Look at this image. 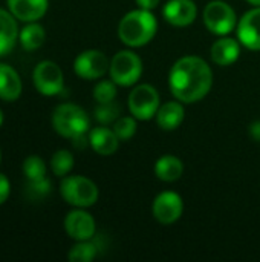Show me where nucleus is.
<instances>
[{"instance_id": "39448f33", "label": "nucleus", "mask_w": 260, "mask_h": 262, "mask_svg": "<svg viewBox=\"0 0 260 262\" xmlns=\"http://www.w3.org/2000/svg\"><path fill=\"white\" fill-rule=\"evenodd\" d=\"M109 74L118 86H133L141 78L143 61L132 51H120L110 60Z\"/></svg>"}, {"instance_id": "412c9836", "label": "nucleus", "mask_w": 260, "mask_h": 262, "mask_svg": "<svg viewBox=\"0 0 260 262\" xmlns=\"http://www.w3.org/2000/svg\"><path fill=\"white\" fill-rule=\"evenodd\" d=\"M46 40V32L44 28L37 23V21H31L26 23L18 34V41L21 45V48L25 51H37L38 48L43 46Z\"/></svg>"}, {"instance_id": "4468645a", "label": "nucleus", "mask_w": 260, "mask_h": 262, "mask_svg": "<svg viewBox=\"0 0 260 262\" xmlns=\"http://www.w3.org/2000/svg\"><path fill=\"white\" fill-rule=\"evenodd\" d=\"M8 11L20 21L31 23L44 17L49 0H6Z\"/></svg>"}, {"instance_id": "7c9ffc66", "label": "nucleus", "mask_w": 260, "mask_h": 262, "mask_svg": "<svg viewBox=\"0 0 260 262\" xmlns=\"http://www.w3.org/2000/svg\"><path fill=\"white\" fill-rule=\"evenodd\" d=\"M250 134H251V137H253L256 141H260V121H256V123L251 124Z\"/></svg>"}, {"instance_id": "6ab92c4d", "label": "nucleus", "mask_w": 260, "mask_h": 262, "mask_svg": "<svg viewBox=\"0 0 260 262\" xmlns=\"http://www.w3.org/2000/svg\"><path fill=\"white\" fill-rule=\"evenodd\" d=\"M185 112L181 101H169L159 106L156 112V123L164 130H175L184 121Z\"/></svg>"}, {"instance_id": "423d86ee", "label": "nucleus", "mask_w": 260, "mask_h": 262, "mask_svg": "<svg viewBox=\"0 0 260 262\" xmlns=\"http://www.w3.org/2000/svg\"><path fill=\"white\" fill-rule=\"evenodd\" d=\"M32 81L38 94L44 97H54L58 95L64 88V75L61 68L51 61L43 60L40 61L32 72Z\"/></svg>"}, {"instance_id": "0eeeda50", "label": "nucleus", "mask_w": 260, "mask_h": 262, "mask_svg": "<svg viewBox=\"0 0 260 262\" xmlns=\"http://www.w3.org/2000/svg\"><path fill=\"white\" fill-rule=\"evenodd\" d=\"M159 106V94L152 84H139L129 95V111L136 120L146 121L156 117Z\"/></svg>"}, {"instance_id": "9b49d317", "label": "nucleus", "mask_w": 260, "mask_h": 262, "mask_svg": "<svg viewBox=\"0 0 260 262\" xmlns=\"http://www.w3.org/2000/svg\"><path fill=\"white\" fill-rule=\"evenodd\" d=\"M64 230L74 241H87L95 235V220L86 210L77 207L64 218Z\"/></svg>"}, {"instance_id": "b1692460", "label": "nucleus", "mask_w": 260, "mask_h": 262, "mask_svg": "<svg viewBox=\"0 0 260 262\" xmlns=\"http://www.w3.org/2000/svg\"><path fill=\"white\" fill-rule=\"evenodd\" d=\"M21 169H23V173H25L28 181H35V180L46 178V172H48L44 161L37 155H29L23 161Z\"/></svg>"}, {"instance_id": "f3484780", "label": "nucleus", "mask_w": 260, "mask_h": 262, "mask_svg": "<svg viewBox=\"0 0 260 262\" xmlns=\"http://www.w3.org/2000/svg\"><path fill=\"white\" fill-rule=\"evenodd\" d=\"M210 55H211V60L219 66L233 64L241 55L239 40L228 38V37L222 35V38H219L213 43V46L210 49Z\"/></svg>"}, {"instance_id": "bb28decb", "label": "nucleus", "mask_w": 260, "mask_h": 262, "mask_svg": "<svg viewBox=\"0 0 260 262\" xmlns=\"http://www.w3.org/2000/svg\"><path fill=\"white\" fill-rule=\"evenodd\" d=\"M116 83L110 78V80H101L100 83H97V86L93 88V98L97 103H110L115 101L116 97Z\"/></svg>"}, {"instance_id": "473e14b6", "label": "nucleus", "mask_w": 260, "mask_h": 262, "mask_svg": "<svg viewBox=\"0 0 260 262\" xmlns=\"http://www.w3.org/2000/svg\"><path fill=\"white\" fill-rule=\"evenodd\" d=\"M3 121H5V117H3V111L0 109V127H2V124H3Z\"/></svg>"}, {"instance_id": "c85d7f7f", "label": "nucleus", "mask_w": 260, "mask_h": 262, "mask_svg": "<svg viewBox=\"0 0 260 262\" xmlns=\"http://www.w3.org/2000/svg\"><path fill=\"white\" fill-rule=\"evenodd\" d=\"M9 195H11V183L8 177L0 173V206L8 201Z\"/></svg>"}, {"instance_id": "f03ea898", "label": "nucleus", "mask_w": 260, "mask_h": 262, "mask_svg": "<svg viewBox=\"0 0 260 262\" xmlns=\"http://www.w3.org/2000/svg\"><path fill=\"white\" fill-rule=\"evenodd\" d=\"M158 29L156 17L149 9H135L127 12L118 25L120 40L130 48H141L152 41Z\"/></svg>"}, {"instance_id": "2eb2a0df", "label": "nucleus", "mask_w": 260, "mask_h": 262, "mask_svg": "<svg viewBox=\"0 0 260 262\" xmlns=\"http://www.w3.org/2000/svg\"><path fill=\"white\" fill-rule=\"evenodd\" d=\"M23 91V83L17 71L6 64L0 63V100L15 101Z\"/></svg>"}, {"instance_id": "dca6fc26", "label": "nucleus", "mask_w": 260, "mask_h": 262, "mask_svg": "<svg viewBox=\"0 0 260 262\" xmlns=\"http://www.w3.org/2000/svg\"><path fill=\"white\" fill-rule=\"evenodd\" d=\"M89 144L98 155L107 157L116 152L120 138L116 137L113 129L101 126V127H93L92 130H89Z\"/></svg>"}, {"instance_id": "aec40b11", "label": "nucleus", "mask_w": 260, "mask_h": 262, "mask_svg": "<svg viewBox=\"0 0 260 262\" xmlns=\"http://www.w3.org/2000/svg\"><path fill=\"white\" fill-rule=\"evenodd\" d=\"M184 164L178 157L173 155H164L161 157L155 164V173L161 181L173 183L178 181L182 177Z\"/></svg>"}, {"instance_id": "4be33fe9", "label": "nucleus", "mask_w": 260, "mask_h": 262, "mask_svg": "<svg viewBox=\"0 0 260 262\" xmlns=\"http://www.w3.org/2000/svg\"><path fill=\"white\" fill-rule=\"evenodd\" d=\"M98 253V247L90 239L87 241H77V244L69 250V261L70 262H90L95 259Z\"/></svg>"}, {"instance_id": "7ed1b4c3", "label": "nucleus", "mask_w": 260, "mask_h": 262, "mask_svg": "<svg viewBox=\"0 0 260 262\" xmlns=\"http://www.w3.org/2000/svg\"><path fill=\"white\" fill-rule=\"evenodd\" d=\"M89 124L90 121L86 111L74 103L58 104L52 112V127L64 138L74 140L80 135H86Z\"/></svg>"}, {"instance_id": "a211bd4d", "label": "nucleus", "mask_w": 260, "mask_h": 262, "mask_svg": "<svg viewBox=\"0 0 260 262\" xmlns=\"http://www.w3.org/2000/svg\"><path fill=\"white\" fill-rule=\"evenodd\" d=\"M17 18L6 9L0 8V57L9 54L18 41Z\"/></svg>"}, {"instance_id": "9d476101", "label": "nucleus", "mask_w": 260, "mask_h": 262, "mask_svg": "<svg viewBox=\"0 0 260 262\" xmlns=\"http://www.w3.org/2000/svg\"><path fill=\"white\" fill-rule=\"evenodd\" d=\"M153 216L158 223L164 226H170L176 223L182 212H184V203L182 198L175 192H162L159 193L153 201Z\"/></svg>"}, {"instance_id": "c756f323", "label": "nucleus", "mask_w": 260, "mask_h": 262, "mask_svg": "<svg viewBox=\"0 0 260 262\" xmlns=\"http://www.w3.org/2000/svg\"><path fill=\"white\" fill-rule=\"evenodd\" d=\"M159 2H161V0H136V3H138V6H139V8H143V9H149V11L155 9V8L159 5Z\"/></svg>"}, {"instance_id": "f257e3e1", "label": "nucleus", "mask_w": 260, "mask_h": 262, "mask_svg": "<svg viewBox=\"0 0 260 262\" xmlns=\"http://www.w3.org/2000/svg\"><path fill=\"white\" fill-rule=\"evenodd\" d=\"M169 84L178 101L195 103L210 92L213 86V71L201 57L187 55L172 66Z\"/></svg>"}, {"instance_id": "f8f14e48", "label": "nucleus", "mask_w": 260, "mask_h": 262, "mask_svg": "<svg viewBox=\"0 0 260 262\" xmlns=\"http://www.w3.org/2000/svg\"><path fill=\"white\" fill-rule=\"evenodd\" d=\"M238 40L251 51H260V6L242 15L238 23Z\"/></svg>"}, {"instance_id": "ddd939ff", "label": "nucleus", "mask_w": 260, "mask_h": 262, "mask_svg": "<svg viewBox=\"0 0 260 262\" xmlns=\"http://www.w3.org/2000/svg\"><path fill=\"white\" fill-rule=\"evenodd\" d=\"M198 8L193 0H169L162 8V15L166 21L173 26L182 28L195 21Z\"/></svg>"}, {"instance_id": "cd10ccee", "label": "nucleus", "mask_w": 260, "mask_h": 262, "mask_svg": "<svg viewBox=\"0 0 260 262\" xmlns=\"http://www.w3.org/2000/svg\"><path fill=\"white\" fill-rule=\"evenodd\" d=\"M112 129L116 134V137L120 138V141H127L136 132V118L133 115L132 117H120L113 123Z\"/></svg>"}, {"instance_id": "1a4fd4ad", "label": "nucleus", "mask_w": 260, "mask_h": 262, "mask_svg": "<svg viewBox=\"0 0 260 262\" xmlns=\"http://www.w3.org/2000/svg\"><path fill=\"white\" fill-rule=\"evenodd\" d=\"M109 64L110 61L101 51L87 49L77 55L74 71L83 80H97L109 71Z\"/></svg>"}, {"instance_id": "a878e982", "label": "nucleus", "mask_w": 260, "mask_h": 262, "mask_svg": "<svg viewBox=\"0 0 260 262\" xmlns=\"http://www.w3.org/2000/svg\"><path fill=\"white\" fill-rule=\"evenodd\" d=\"M95 118L103 126L112 124L120 118V106L115 101L98 103V106L95 107Z\"/></svg>"}, {"instance_id": "20e7f679", "label": "nucleus", "mask_w": 260, "mask_h": 262, "mask_svg": "<svg viewBox=\"0 0 260 262\" xmlns=\"http://www.w3.org/2000/svg\"><path fill=\"white\" fill-rule=\"evenodd\" d=\"M60 193L67 204L80 209L90 207L98 200L97 184L92 180L81 175L63 177L60 183Z\"/></svg>"}, {"instance_id": "6e6552de", "label": "nucleus", "mask_w": 260, "mask_h": 262, "mask_svg": "<svg viewBox=\"0 0 260 262\" xmlns=\"http://www.w3.org/2000/svg\"><path fill=\"white\" fill-rule=\"evenodd\" d=\"M236 21L234 9L222 0H213L204 9V23L207 29L216 35L230 34L236 28Z\"/></svg>"}, {"instance_id": "2f4dec72", "label": "nucleus", "mask_w": 260, "mask_h": 262, "mask_svg": "<svg viewBox=\"0 0 260 262\" xmlns=\"http://www.w3.org/2000/svg\"><path fill=\"white\" fill-rule=\"evenodd\" d=\"M248 3H251L253 6H260V0H247Z\"/></svg>"}, {"instance_id": "5701e85b", "label": "nucleus", "mask_w": 260, "mask_h": 262, "mask_svg": "<svg viewBox=\"0 0 260 262\" xmlns=\"http://www.w3.org/2000/svg\"><path fill=\"white\" fill-rule=\"evenodd\" d=\"M74 167V155L66 150V149H60L57 150L52 158H51V170L55 177H66Z\"/></svg>"}, {"instance_id": "393cba45", "label": "nucleus", "mask_w": 260, "mask_h": 262, "mask_svg": "<svg viewBox=\"0 0 260 262\" xmlns=\"http://www.w3.org/2000/svg\"><path fill=\"white\" fill-rule=\"evenodd\" d=\"M26 196L31 201H41L43 198H46L51 190H52V184L49 181V178H41V180H35V181H28L26 183Z\"/></svg>"}, {"instance_id": "72a5a7b5", "label": "nucleus", "mask_w": 260, "mask_h": 262, "mask_svg": "<svg viewBox=\"0 0 260 262\" xmlns=\"http://www.w3.org/2000/svg\"><path fill=\"white\" fill-rule=\"evenodd\" d=\"M0 161H2V152H0Z\"/></svg>"}]
</instances>
